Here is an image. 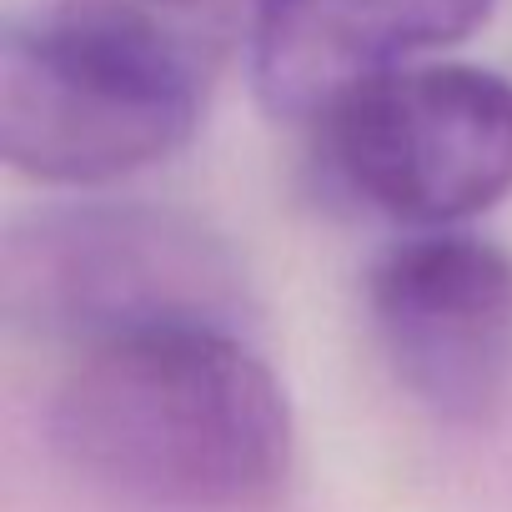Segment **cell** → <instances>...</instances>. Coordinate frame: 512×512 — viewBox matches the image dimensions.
Wrapping results in <instances>:
<instances>
[{"mask_svg": "<svg viewBox=\"0 0 512 512\" xmlns=\"http://www.w3.org/2000/svg\"><path fill=\"white\" fill-rule=\"evenodd\" d=\"M397 387L442 422H487L512 392V251L467 231L397 241L367 277Z\"/></svg>", "mask_w": 512, "mask_h": 512, "instance_id": "5b68a950", "label": "cell"}, {"mask_svg": "<svg viewBox=\"0 0 512 512\" xmlns=\"http://www.w3.org/2000/svg\"><path fill=\"white\" fill-rule=\"evenodd\" d=\"M317 126L337 186L387 221L452 231L512 196V81L487 66L392 71Z\"/></svg>", "mask_w": 512, "mask_h": 512, "instance_id": "3957f363", "label": "cell"}, {"mask_svg": "<svg viewBox=\"0 0 512 512\" xmlns=\"http://www.w3.org/2000/svg\"><path fill=\"white\" fill-rule=\"evenodd\" d=\"M492 0H262L251 81L282 121H322L342 96L467 41Z\"/></svg>", "mask_w": 512, "mask_h": 512, "instance_id": "8992f818", "label": "cell"}, {"mask_svg": "<svg viewBox=\"0 0 512 512\" xmlns=\"http://www.w3.org/2000/svg\"><path fill=\"white\" fill-rule=\"evenodd\" d=\"M206 96L56 26L11 21L0 41V156L41 186H111L176 156Z\"/></svg>", "mask_w": 512, "mask_h": 512, "instance_id": "277c9868", "label": "cell"}, {"mask_svg": "<svg viewBox=\"0 0 512 512\" xmlns=\"http://www.w3.org/2000/svg\"><path fill=\"white\" fill-rule=\"evenodd\" d=\"M46 16L131 66L206 96L226 56L241 41L251 46L262 0H51Z\"/></svg>", "mask_w": 512, "mask_h": 512, "instance_id": "52a82bcc", "label": "cell"}, {"mask_svg": "<svg viewBox=\"0 0 512 512\" xmlns=\"http://www.w3.org/2000/svg\"><path fill=\"white\" fill-rule=\"evenodd\" d=\"M6 317L76 352L156 327H241L251 292L226 236L151 201H71L11 226Z\"/></svg>", "mask_w": 512, "mask_h": 512, "instance_id": "7a4b0ae2", "label": "cell"}, {"mask_svg": "<svg viewBox=\"0 0 512 512\" xmlns=\"http://www.w3.org/2000/svg\"><path fill=\"white\" fill-rule=\"evenodd\" d=\"M51 442L86 482L176 512H246L292 477L282 377L241 327H156L76 352Z\"/></svg>", "mask_w": 512, "mask_h": 512, "instance_id": "6da1fadb", "label": "cell"}]
</instances>
